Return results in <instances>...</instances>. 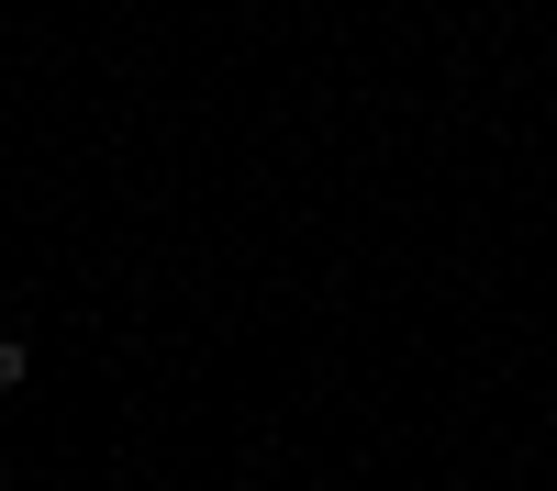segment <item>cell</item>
I'll return each mask as SVG.
<instances>
[{
    "label": "cell",
    "instance_id": "6da1fadb",
    "mask_svg": "<svg viewBox=\"0 0 557 491\" xmlns=\"http://www.w3.org/2000/svg\"><path fill=\"white\" fill-rule=\"evenodd\" d=\"M0 391H23V335H0Z\"/></svg>",
    "mask_w": 557,
    "mask_h": 491
},
{
    "label": "cell",
    "instance_id": "7a4b0ae2",
    "mask_svg": "<svg viewBox=\"0 0 557 491\" xmlns=\"http://www.w3.org/2000/svg\"><path fill=\"white\" fill-rule=\"evenodd\" d=\"M0 491H12V480H0Z\"/></svg>",
    "mask_w": 557,
    "mask_h": 491
}]
</instances>
